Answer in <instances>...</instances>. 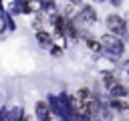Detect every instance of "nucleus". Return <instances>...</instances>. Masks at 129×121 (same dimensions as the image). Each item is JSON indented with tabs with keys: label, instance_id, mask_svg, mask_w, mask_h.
I'll return each instance as SVG.
<instances>
[{
	"label": "nucleus",
	"instance_id": "obj_1",
	"mask_svg": "<svg viewBox=\"0 0 129 121\" xmlns=\"http://www.w3.org/2000/svg\"><path fill=\"white\" fill-rule=\"evenodd\" d=\"M101 42V52H105L109 58H113V60H117V58H121L123 56V52H125V44H123V40L121 38H117V36H113V34H103V38L99 40Z\"/></svg>",
	"mask_w": 129,
	"mask_h": 121
},
{
	"label": "nucleus",
	"instance_id": "obj_2",
	"mask_svg": "<svg viewBox=\"0 0 129 121\" xmlns=\"http://www.w3.org/2000/svg\"><path fill=\"white\" fill-rule=\"evenodd\" d=\"M105 24H107L109 34H113L117 38H125V34L129 32L127 30V20L123 16H119V14H109L107 20H105Z\"/></svg>",
	"mask_w": 129,
	"mask_h": 121
},
{
	"label": "nucleus",
	"instance_id": "obj_3",
	"mask_svg": "<svg viewBox=\"0 0 129 121\" xmlns=\"http://www.w3.org/2000/svg\"><path fill=\"white\" fill-rule=\"evenodd\" d=\"M75 20L81 24V26H91L97 22V10L91 6V4H83L79 8V14L75 16Z\"/></svg>",
	"mask_w": 129,
	"mask_h": 121
},
{
	"label": "nucleus",
	"instance_id": "obj_4",
	"mask_svg": "<svg viewBox=\"0 0 129 121\" xmlns=\"http://www.w3.org/2000/svg\"><path fill=\"white\" fill-rule=\"evenodd\" d=\"M34 115H36V121H50L52 119V113H50V107L46 101H36Z\"/></svg>",
	"mask_w": 129,
	"mask_h": 121
},
{
	"label": "nucleus",
	"instance_id": "obj_5",
	"mask_svg": "<svg viewBox=\"0 0 129 121\" xmlns=\"http://www.w3.org/2000/svg\"><path fill=\"white\" fill-rule=\"evenodd\" d=\"M109 95H111V99H123V97H127L129 95V87L127 85H123V83H115V85H111L109 89Z\"/></svg>",
	"mask_w": 129,
	"mask_h": 121
},
{
	"label": "nucleus",
	"instance_id": "obj_6",
	"mask_svg": "<svg viewBox=\"0 0 129 121\" xmlns=\"http://www.w3.org/2000/svg\"><path fill=\"white\" fill-rule=\"evenodd\" d=\"M50 22H52V26H54L56 36H67V18H64L62 14H54Z\"/></svg>",
	"mask_w": 129,
	"mask_h": 121
},
{
	"label": "nucleus",
	"instance_id": "obj_7",
	"mask_svg": "<svg viewBox=\"0 0 129 121\" xmlns=\"http://www.w3.org/2000/svg\"><path fill=\"white\" fill-rule=\"evenodd\" d=\"M107 107L111 111H129V101H125V99H111L107 103Z\"/></svg>",
	"mask_w": 129,
	"mask_h": 121
},
{
	"label": "nucleus",
	"instance_id": "obj_8",
	"mask_svg": "<svg viewBox=\"0 0 129 121\" xmlns=\"http://www.w3.org/2000/svg\"><path fill=\"white\" fill-rule=\"evenodd\" d=\"M36 40H38V44H42V46H46V48L52 44V36H50L46 30H38V32H36Z\"/></svg>",
	"mask_w": 129,
	"mask_h": 121
},
{
	"label": "nucleus",
	"instance_id": "obj_9",
	"mask_svg": "<svg viewBox=\"0 0 129 121\" xmlns=\"http://www.w3.org/2000/svg\"><path fill=\"white\" fill-rule=\"evenodd\" d=\"M85 42H87V46H89L93 52H101V42H99V40H95V38H91L89 34H85Z\"/></svg>",
	"mask_w": 129,
	"mask_h": 121
},
{
	"label": "nucleus",
	"instance_id": "obj_10",
	"mask_svg": "<svg viewBox=\"0 0 129 121\" xmlns=\"http://www.w3.org/2000/svg\"><path fill=\"white\" fill-rule=\"evenodd\" d=\"M117 83V77L113 75V73H103V85H105V89H109L111 85H115Z\"/></svg>",
	"mask_w": 129,
	"mask_h": 121
},
{
	"label": "nucleus",
	"instance_id": "obj_11",
	"mask_svg": "<svg viewBox=\"0 0 129 121\" xmlns=\"http://www.w3.org/2000/svg\"><path fill=\"white\" fill-rule=\"evenodd\" d=\"M50 54H52V56H60V54H62V48L56 46V44H50Z\"/></svg>",
	"mask_w": 129,
	"mask_h": 121
},
{
	"label": "nucleus",
	"instance_id": "obj_12",
	"mask_svg": "<svg viewBox=\"0 0 129 121\" xmlns=\"http://www.w3.org/2000/svg\"><path fill=\"white\" fill-rule=\"evenodd\" d=\"M69 2H71L73 6H79V8H81V4H83V0H69Z\"/></svg>",
	"mask_w": 129,
	"mask_h": 121
},
{
	"label": "nucleus",
	"instance_id": "obj_13",
	"mask_svg": "<svg viewBox=\"0 0 129 121\" xmlns=\"http://www.w3.org/2000/svg\"><path fill=\"white\" fill-rule=\"evenodd\" d=\"M4 28H6V20H4V18H0V32H2Z\"/></svg>",
	"mask_w": 129,
	"mask_h": 121
},
{
	"label": "nucleus",
	"instance_id": "obj_14",
	"mask_svg": "<svg viewBox=\"0 0 129 121\" xmlns=\"http://www.w3.org/2000/svg\"><path fill=\"white\" fill-rule=\"evenodd\" d=\"M125 40H127V42H129V32H127V34H125Z\"/></svg>",
	"mask_w": 129,
	"mask_h": 121
},
{
	"label": "nucleus",
	"instance_id": "obj_15",
	"mask_svg": "<svg viewBox=\"0 0 129 121\" xmlns=\"http://www.w3.org/2000/svg\"><path fill=\"white\" fill-rule=\"evenodd\" d=\"M125 20H129V12H127V14H125Z\"/></svg>",
	"mask_w": 129,
	"mask_h": 121
}]
</instances>
